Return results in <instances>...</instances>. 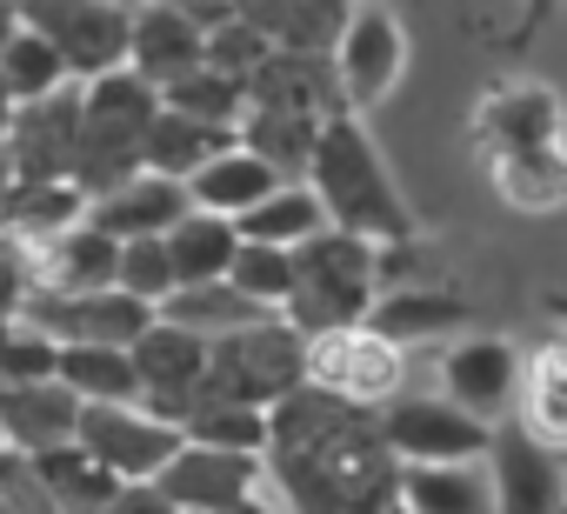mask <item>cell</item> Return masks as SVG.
<instances>
[{
  "label": "cell",
  "instance_id": "19",
  "mask_svg": "<svg viewBox=\"0 0 567 514\" xmlns=\"http://www.w3.org/2000/svg\"><path fill=\"white\" fill-rule=\"evenodd\" d=\"M247 107H295V114H341V88L328 54H301V48H267L247 74Z\"/></svg>",
  "mask_w": 567,
  "mask_h": 514
},
{
  "label": "cell",
  "instance_id": "15",
  "mask_svg": "<svg viewBox=\"0 0 567 514\" xmlns=\"http://www.w3.org/2000/svg\"><path fill=\"white\" fill-rule=\"evenodd\" d=\"M154 487H161L181 514H220V507H240L247 494H260V454L181 441V448L167 454V467L154 474Z\"/></svg>",
  "mask_w": 567,
  "mask_h": 514
},
{
  "label": "cell",
  "instance_id": "22",
  "mask_svg": "<svg viewBox=\"0 0 567 514\" xmlns=\"http://www.w3.org/2000/svg\"><path fill=\"white\" fill-rule=\"evenodd\" d=\"M394 501L408 514H494L481 461H414V467H394Z\"/></svg>",
  "mask_w": 567,
  "mask_h": 514
},
{
  "label": "cell",
  "instance_id": "20",
  "mask_svg": "<svg viewBox=\"0 0 567 514\" xmlns=\"http://www.w3.org/2000/svg\"><path fill=\"white\" fill-rule=\"evenodd\" d=\"M194 201H187V187L174 181V174H127L121 187H107V194H94L87 201V220L94 227H107L114 240H134V234H167L181 214H187Z\"/></svg>",
  "mask_w": 567,
  "mask_h": 514
},
{
  "label": "cell",
  "instance_id": "11",
  "mask_svg": "<svg viewBox=\"0 0 567 514\" xmlns=\"http://www.w3.org/2000/svg\"><path fill=\"white\" fill-rule=\"evenodd\" d=\"M487 494H494V514H560L567 507V467L547 441H534L514 414L494 421L487 434Z\"/></svg>",
  "mask_w": 567,
  "mask_h": 514
},
{
  "label": "cell",
  "instance_id": "34",
  "mask_svg": "<svg viewBox=\"0 0 567 514\" xmlns=\"http://www.w3.org/2000/svg\"><path fill=\"white\" fill-rule=\"evenodd\" d=\"M181 441L260 454V448H267V408H247V401H194V408L181 414Z\"/></svg>",
  "mask_w": 567,
  "mask_h": 514
},
{
  "label": "cell",
  "instance_id": "40",
  "mask_svg": "<svg viewBox=\"0 0 567 514\" xmlns=\"http://www.w3.org/2000/svg\"><path fill=\"white\" fill-rule=\"evenodd\" d=\"M101 514H181V507H174L154 481H121V487H114V501H107Z\"/></svg>",
  "mask_w": 567,
  "mask_h": 514
},
{
  "label": "cell",
  "instance_id": "5",
  "mask_svg": "<svg viewBox=\"0 0 567 514\" xmlns=\"http://www.w3.org/2000/svg\"><path fill=\"white\" fill-rule=\"evenodd\" d=\"M328 68H334V88H341V107L348 114H368L381 107L401 74H408V28L394 8H381V0H354L334 48H328Z\"/></svg>",
  "mask_w": 567,
  "mask_h": 514
},
{
  "label": "cell",
  "instance_id": "48",
  "mask_svg": "<svg viewBox=\"0 0 567 514\" xmlns=\"http://www.w3.org/2000/svg\"><path fill=\"white\" fill-rule=\"evenodd\" d=\"M0 448H8V441H0Z\"/></svg>",
  "mask_w": 567,
  "mask_h": 514
},
{
  "label": "cell",
  "instance_id": "9",
  "mask_svg": "<svg viewBox=\"0 0 567 514\" xmlns=\"http://www.w3.org/2000/svg\"><path fill=\"white\" fill-rule=\"evenodd\" d=\"M14 315L34 321L54 348H74V341H114V348H127L154 321V308L134 301L127 288H21Z\"/></svg>",
  "mask_w": 567,
  "mask_h": 514
},
{
  "label": "cell",
  "instance_id": "8",
  "mask_svg": "<svg viewBox=\"0 0 567 514\" xmlns=\"http://www.w3.org/2000/svg\"><path fill=\"white\" fill-rule=\"evenodd\" d=\"M14 14L61 54L74 81H94L127 61V8L114 0H14Z\"/></svg>",
  "mask_w": 567,
  "mask_h": 514
},
{
  "label": "cell",
  "instance_id": "36",
  "mask_svg": "<svg viewBox=\"0 0 567 514\" xmlns=\"http://www.w3.org/2000/svg\"><path fill=\"white\" fill-rule=\"evenodd\" d=\"M114 288H127V295L147 301V308H161V301L174 295V261H167V240H161V234H134V240H121Z\"/></svg>",
  "mask_w": 567,
  "mask_h": 514
},
{
  "label": "cell",
  "instance_id": "27",
  "mask_svg": "<svg viewBox=\"0 0 567 514\" xmlns=\"http://www.w3.org/2000/svg\"><path fill=\"white\" fill-rule=\"evenodd\" d=\"M315 134H321V121L315 114H295V107H247L234 121V141L254 147L280 181H301V167L315 154Z\"/></svg>",
  "mask_w": 567,
  "mask_h": 514
},
{
  "label": "cell",
  "instance_id": "45",
  "mask_svg": "<svg viewBox=\"0 0 567 514\" xmlns=\"http://www.w3.org/2000/svg\"><path fill=\"white\" fill-rule=\"evenodd\" d=\"M374 514H408V507H401V501H381V507H374Z\"/></svg>",
  "mask_w": 567,
  "mask_h": 514
},
{
  "label": "cell",
  "instance_id": "17",
  "mask_svg": "<svg viewBox=\"0 0 567 514\" xmlns=\"http://www.w3.org/2000/svg\"><path fill=\"white\" fill-rule=\"evenodd\" d=\"M368 328L414 354V348H441V341L467 335V328H474V308H467L447 281H401V288H381V295H374Z\"/></svg>",
  "mask_w": 567,
  "mask_h": 514
},
{
  "label": "cell",
  "instance_id": "44",
  "mask_svg": "<svg viewBox=\"0 0 567 514\" xmlns=\"http://www.w3.org/2000/svg\"><path fill=\"white\" fill-rule=\"evenodd\" d=\"M547 315H554V321L567 328V295H547Z\"/></svg>",
  "mask_w": 567,
  "mask_h": 514
},
{
  "label": "cell",
  "instance_id": "49",
  "mask_svg": "<svg viewBox=\"0 0 567 514\" xmlns=\"http://www.w3.org/2000/svg\"><path fill=\"white\" fill-rule=\"evenodd\" d=\"M560 514H567V507H560Z\"/></svg>",
  "mask_w": 567,
  "mask_h": 514
},
{
  "label": "cell",
  "instance_id": "1",
  "mask_svg": "<svg viewBox=\"0 0 567 514\" xmlns=\"http://www.w3.org/2000/svg\"><path fill=\"white\" fill-rule=\"evenodd\" d=\"M394 454L381 441L374 408L341 401L328 388H288L267 408L260 494L280 514H374L394 501Z\"/></svg>",
  "mask_w": 567,
  "mask_h": 514
},
{
  "label": "cell",
  "instance_id": "3",
  "mask_svg": "<svg viewBox=\"0 0 567 514\" xmlns=\"http://www.w3.org/2000/svg\"><path fill=\"white\" fill-rule=\"evenodd\" d=\"M374 295H381V247L348 227H315L295 247V288L280 301V321L301 335L354 328V321H368Z\"/></svg>",
  "mask_w": 567,
  "mask_h": 514
},
{
  "label": "cell",
  "instance_id": "41",
  "mask_svg": "<svg viewBox=\"0 0 567 514\" xmlns=\"http://www.w3.org/2000/svg\"><path fill=\"white\" fill-rule=\"evenodd\" d=\"M481 8H507V21L534 41L540 34V21H547V0H481Z\"/></svg>",
  "mask_w": 567,
  "mask_h": 514
},
{
  "label": "cell",
  "instance_id": "43",
  "mask_svg": "<svg viewBox=\"0 0 567 514\" xmlns=\"http://www.w3.org/2000/svg\"><path fill=\"white\" fill-rule=\"evenodd\" d=\"M220 514H280V507H274V501H267V494H247V501H240V507H220Z\"/></svg>",
  "mask_w": 567,
  "mask_h": 514
},
{
  "label": "cell",
  "instance_id": "29",
  "mask_svg": "<svg viewBox=\"0 0 567 514\" xmlns=\"http://www.w3.org/2000/svg\"><path fill=\"white\" fill-rule=\"evenodd\" d=\"M154 315L174 321V328H187V335H200V341L234 335V328H247V321H267V308L247 301L234 281H187V288H174Z\"/></svg>",
  "mask_w": 567,
  "mask_h": 514
},
{
  "label": "cell",
  "instance_id": "39",
  "mask_svg": "<svg viewBox=\"0 0 567 514\" xmlns=\"http://www.w3.org/2000/svg\"><path fill=\"white\" fill-rule=\"evenodd\" d=\"M527 381H540V388H554V394L567 401V328H560V335H547V341L534 348V361H527Z\"/></svg>",
  "mask_w": 567,
  "mask_h": 514
},
{
  "label": "cell",
  "instance_id": "4",
  "mask_svg": "<svg viewBox=\"0 0 567 514\" xmlns=\"http://www.w3.org/2000/svg\"><path fill=\"white\" fill-rule=\"evenodd\" d=\"M301 361H308V335H301V328H288L280 315L247 321V328L207 341V374H200L194 401H247V408H274L288 388H301Z\"/></svg>",
  "mask_w": 567,
  "mask_h": 514
},
{
  "label": "cell",
  "instance_id": "28",
  "mask_svg": "<svg viewBox=\"0 0 567 514\" xmlns=\"http://www.w3.org/2000/svg\"><path fill=\"white\" fill-rule=\"evenodd\" d=\"M227 141H234V127H207V121H187V114H174V107H154V121H147V134H141V167L187 181V174H194L207 154H220Z\"/></svg>",
  "mask_w": 567,
  "mask_h": 514
},
{
  "label": "cell",
  "instance_id": "25",
  "mask_svg": "<svg viewBox=\"0 0 567 514\" xmlns=\"http://www.w3.org/2000/svg\"><path fill=\"white\" fill-rule=\"evenodd\" d=\"M34 461V474H41V487H48V501H54V514H101L107 501H114V474L81 448V441H61V448H41V454H28Z\"/></svg>",
  "mask_w": 567,
  "mask_h": 514
},
{
  "label": "cell",
  "instance_id": "16",
  "mask_svg": "<svg viewBox=\"0 0 567 514\" xmlns=\"http://www.w3.org/2000/svg\"><path fill=\"white\" fill-rule=\"evenodd\" d=\"M127 354H134V374H141V408H154L161 421L181 428V414L194 408V388H200V374H207V341L154 315V321L127 341Z\"/></svg>",
  "mask_w": 567,
  "mask_h": 514
},
{
  "label": "cell",
  "instance_id": "13",
  "mask_svg": "<svg viewBox=\"0 0 567 514\" xmlns=\"http://www.w3.org/2000/svg\"><path fill=\"white\" fill-rule=\"evenodd\" d=\"M474 147H481V161L534 154V147H567L560 94L547 81H494L474 101Z\"/></svg>",
  "mask_w": 567,
  "mask_h": 514
},
{
  "label": "cell",
  "instance_id": "47",
  "mask_svg": "<svg viewBox=\"0 0 567 514\" xmlns=\"http://www.w3.org/2000/svg\"><path fill=\"white\" fill-rule=\"evenodd\" d=\"M0 181H8V161H0Z\"/></svg>",
  "mask_w": 567,
  "mask_h": 514
},
{
  "label": "cell",
  "instance_id": "18",
  "mask_svg": "<svg viewBox=\"0 0 567 514\" xmlns=\"http://www.w3.org/2000/svg\"><path fill=\"white\" fill-rule=\"evenodd\" d=\"M207 54V21H194L181 0H141L127 8V68L154 88L181 81Z\"/></svg>",
  "mask_w": 567,
  "mask_h": 514
},
{
  "label": "cell",
  "instance_id": "6",
  "mask_svg": "<svg viewBox=\"0 0 567 514\" xmlns=\"http://www.w3.org/2000/svg\"><path fill=\"white\" fill-rule=\"evenodd\" d=\"M301 381H308V388H328V394H341V401L381 408L388 394L408 388V348H394V341L374 335L368 321H354V328H328V335H308Z\"/></svg>",
  "mask_w": 567,
  "mask_h": 514
},
{
  "label": "cell",
  "instance_id": "46",
  "mask_svg": "<svg viewBox=\"0 0 567 514\" xmlns=\"http://www.w3.org/2000/svg\"><path fill=\"white\" fill-rule=\"evenodd\" d=\"M114 8H141V0H114Z\"/></svg>",
  "mask_w": 567,
  "mask_h": 514
},
{
  "label": "cell",
  "instance_id": "24",
  "mask_svg": "<svg viewBox=\"0 0 567 514\" xmlns=\"http://www.w3.org/2000/svg\"><path fill=\"white\" fill-rule=\"evenodd\" d=\"M354 0H234V14L254 21L274 48H301V54H328Z\"/></svg>",
  "mask_w": 567,
  "mask_h": 514
},
{
  "label": "cell",
  "instance_id": "30",
  "mask_svg": "<svg viewBox=\"0 0 567 514\" xmlns=\"http://www.w3.org/2000/svg\"><path fill=\"white\" fill-rule=\"evenodd\" d=\"M54 381L74 388V401H141L134 354L114 341H74L54 354Z\"/></svg>",
  "mask_w": 567,
  "mask_h": 514
},
{
  "label": "cell",
  "instance_id": "23",
  "mask_svg": "<svg viewBox=\"0 0 567 514\" xmlns=\"http://www.w3.org/2000/svg\"><path fill=\"white\" fill-rule=\"evenodd\" d=\"M187 201L194 207H207V214H220V220H234V214H247L267 187H280V174L254 154V147H240V141H227L220 154H207L187 181Z\"/></svg>",
  "mask_w": 567,
  "mask_h": 514
},
{
  "label": "cell",
  "instance_id": "21",
  "mask_svg": "<svg viewBox=\"0 0 567 514\" xmlns=\"http://www.w3.org/2000/svg\"><path fill=\"white\" fill-rule=\"evenodd\" d=\"M74 421H81V401H74V388H61L54 374H48V381H14V388H0V441L21 448V454H41V448L74 441Z\"/></svg>",
  "mask_w": 567,
  "mask_h": 514
},
{
  "label": "cell",
  "instance_id": "10",
  "mask_svg": "<svg viewBox=\"0 0 567 514\" xmlns=\"http://www.w3.org/2000/svg\"><path fill=\"white\" fill-rule=\"evenodd\" d=\"M74 441L114 474V481H154L167 467V454L181 448V428L161 421L141 401H81Z\"/></svg>",
  "mask_w": 567,
  "mask_h": 514
},
{
  "label": "cell",
  "instance_id": "14",
  "mask_svg": "<svg viewBox=\"0 0 567 514\" xmlns=\"http://www.w3.org/2000/svg\"><path fill=\"white\" fill-rule=\"evenodd\" d=\"M520 374H527V361L501 335H454V341H441V394L461 401L481 421H507L514 414Z\"/></svg>",
  "mask_w": 567,
  "mask_h": 514
},
{
  "label": "cell",
  "instance_id": "31",
  "mask_svg": "<svg viewBox=\"0 0 567 514\" xmlns=\"http://www.w3.org/2000/svg\"><path fill=\"white\" fill-rule=\"evenodd\" d=\"M494 194L514 214H554L567 207V147H534V154H501L487 161Z\"/></svg>",
  "mask_w": 567,
  "mask_h": 514
},
{
  "label": "cell",
  "instance_id": "37",
  "mask_svg": "<svg viewBox=\"0 0 567 514\" xmlns=\"http://www.w3.org/2000/svg\"><path fill=\"white\" fill-rule=\"evenodd\" d=\"M54 341L34 328V321H21V315H8L0 321V388H14V381H48L54 374Z\"/></svg>",
  "mask_w": 567,
  "mask_h": 514
},
{
  "label": "cell",
  "instance_id": "7",
  "mask_svg": "<svg viewBox=\"0 0 567 514\" xmlns=\"http://www.w3.org/2000/svg\"><path fill=\"white\" fill-rule=\"evenodd\" d=\"M374 421H381V441H388V454L401 467H414V461H481L487 434H494V421L467 414L461 401H447V394H408V388L388 394L374 408Z\"/></svg>",
  "mask_w": 567,
  "mask_h": 514
},
{
  "label": "cell",
  "instance_id": "35",
  "mask_svg": "<svg viewBox=\"0 0 567 514\" xmlns=\"http://www.w3.org/2000/svg\"><path fill=\"white\" fill-rule=\"evenodd\" d=\"M227 281L260 301L267 315H280V301H288L295 288V247H267V240H240L234 247V261H227Z\"/></svg>",
  "mask_w": 567,
  "mask_h": 514
},
{
  "label": "cell",
  "instance_id": "33",
  "mask_svg": "<svg viewBox=\"0 0 567 514\" xmlns=\"http://www.w3.org/2000/svg\"><path fill=\"white\" fill-rule=\"evenodd\" d=\"M161 107L187 114V121H207V127H234L247 114V81L240 74H220V68H187L181 81L161 88Z\"/></svg>",
  "mask_w": 567,
  "mask_h": 514
},
{
  "label": "cell",
  "instance_id": "38",
  "mask_svg": "<svg viewBox=\"0 0 567 514\" xmlns=\"http://www.w3.org/2000/svg\"><path fill=\"white\" fill-rule=\"evenodd\" d=\"M267 48H274V41H267L254 21L220 14V21H207V54H200V61H207V68H220V74H240V81H247V74H254V61H260Z\"/></svg>",
  "mask_w": 567,
  "mask_h": 514
},
{
  "label": "cell",
  "instance_id": "26",
  "mask_svg": "<svg viewBox=\"0 0 567 514\" xmlns=\"http://www.w3.org/2000/svg\"><path fill=\"white\" fill-rule=\"evenodd\" d=\"M161 240H167V261H174V288H187V281H227V261H234V247H240L234 220H220L207 207H187Z\"/></svg>",
  "mask_w": 567,
  "mask_h": 514
},
{
  "label": "cell",
  "instance_id": "42",
  "mask_svg": "<svg viewBox=\"0 0 567 514\" xmlns=\"http://www.w3.org/2000/svg\"><path fill=\"white\" fill-rule=\"evenodd\" d=\"M181 8H187L194 21H220V14H234V0H181Z\"/></svg>",
  "mask_w": 567,
  "mask_h": 514
},
{
  "label": "cell",
  "instance_id": "2",
  "mask_svg": "<svg viewBox=\"0 0 567 514\" xmlns=\"http://www.w3.org/2000/svg\"><path fill=\"white\" fill-rule=\"evenodd\" d=\"M301 181L315 187L328 227H348V234H361V240H374V247H388V240H414V234H421V220H414V207H408L394 167H388V154L374 147L368 121L348 114V107L321 121Z\"/></svg>",
  "mask_w": 567,
  "mask_h": 514
},
{
  "label": "cell",
  "instance_id": "32",
  "mask_svg": "<svg viewBox=\"0 0 567 514\" xmlns=\"http://www.w3.org/2000/svg\"><path fill=\"white\" fill-rule=\"evenodd\" d=\"M315 227H328V214H321V201H315L308 181H280L247 214H234V234L240 240H267V247H301Z\"/></svg>",
  "mask_w": 567,
  "mask_h": 514
},
{
  "label": "cell",
  "instance_id": "12",
  "mask_svg": "<svg viewBox=\"0 0 567 514\" xmlns=\"http://www.w3.org/2000/svg\"><path fill=\"white\" fill-rule=\"evenodd\" d=\"M81 141V81L41 94V101H14L8 127H0V161H8V181H68Z\"/></svg>",
  "mask_w": 567,
  "mask_h": 514
}]
</instances>
